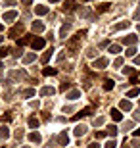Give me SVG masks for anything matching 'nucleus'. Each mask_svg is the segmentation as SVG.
Here are the masks:
<instances>
[{
    "instance_id": "nucleus-30",
    "label": "nucleus",
    "mask_w": 140,
    "mask_h": 148,
    "mask_svg": "<svg viewBox=\"0 0 140 148\" xmlns=\"http://www.w3.org/2000/svg\"><path fill=\"white\" fill-rule=\"evenodd\" d=\"M108 10H109V4H108V2H104V4L98 6V12H108Z\"/></svg>"
},
{
    "instance_id": "nucleus-49",
    "label": "nucleus",
    "mask_w": 140,
    "mask_h": 148,
    "mask_svg": "<svg viewBox=\"0 0 140 148\" xmlns=\"http://www.w3.org/2000/svg\"><path fill=\"white\" fill-rule=\"evenodd\" d=\"M48 2H54V4H56V2H59V0H48Z\"/></svg>"
},
{
    "instance_id": "nucleus-18",
    "label": "nucleus",
    "mask_w": 140,
    "mask_h": 148,
    "mask_svg": "<svg viewBox=\"0 0 140 148\" xmlns=\"http://www.w3.org/2000/svg\"><path fill=\"white\" fill-rule=\"evenodd\" d=\"M108 52L109 54H119V52H121V46H119V44H109V48H108Z\"/></svg>"
},
{
    "instance_id": "nucleus-42",
    "label": "nucleus",
    "mask_w": 140,
    "mask_h": 148,
    "mask_svg": "<svg viewBox=\"0 0 140 148\" xmlns=\"http://www.w3.org/2000/svg\"><path fill=\"white\" fill-rule=\"evenodd\" d=\"M4 4H8V6H14V4H16V0H4Z\"/></svg>"
},
{
    "instance_id": "nucleus-20",
    "label": "nucleus",
    "mask_w": 140,
    "mask_h": 148,
    "mask_svg": "<svg viewBox=\"0 0 140 148\" xmlns=\"http://www.w3.org/2000/svg\"><path fill=\"white\" fill-rule=\"evenodd\" d=\"M67 33H69V25L65 23V25H61V27H59V37L65 38V37H67Z\"/></svg>"
},
{
    "instance_id": "nucleus-52",
    "label": "nucleus",
    "mask_w": 140,
    "mask_h": 148,
    "mask_svg": "<svg viewBox=\"0 0 140 148\" xmlns=\"http://www.w3.org/2000/svg\"><path fill=\"white\" fill-rule=\"evenodd\" d=\"M0 42H2V37H0Z\"/></svg>"
},
{
    "instance_id": "nucleus-40",
    "label": "nucleus",
    "mask_w": 140,
    "mask_h": 148,
    "mask_svg": "<svg viewBox=\"0 0 140 148\" xmlns=\"http://www.w3.org/2000/svg\"><path fill=\"white\" fill-rule=\"evenodd\" d=\"M104 137H106V133H104V131H98L96 133V138H104Z\"/></svg>"
},
{
    "instance_id": "nucleus-23",
    "label": "nucleus",
    "mask_w": 140,
    "mask_h": 148,
    "mask_svg": "<svg viewBox=\"0 0 140 148\" xmlns=\"http://www.w3.org/2000/svg\"><path fill=\"white\" fill-rule=\"evenodd\" d=\"M35 96V90L33 88H27V90H21V98H31Z\"/></svg>"
},
{
    "instance_id": "nucleus-27",
    "label": "nucleus",
    "mask_w": 140,
    "mask_h": 148,
    "mask_svg": "<svg viewBox=\"0 0 140 148\" xmlns=\"http://www.w3.org/2000/svg\"><path fill=\"white\" fill-rule=\"evenodd\" d=\"M106 148H117V140L115 138H109L108 143H106Z\"/></svg>"
},
{
    "instance_id": "nucleus-31",
    "label": "nucleus",
    "mask_w": 140,
    "mask_h": 148,
    "mask_svg": "<svg viewBox=\"0 0 140 148\" xmlns=\"http://www.w3.org/2000/svg\"><path fill=\"white\" fill-rule=\"evenodd\" d=\"M125 54L129 56V58H132V56H136V48H135V46H130V48L127 50V52H125Z\"/></svg>"
},
{
    "instance_id": "nucleus-6",
    "label": "nucleus",
    "mask_w": 140,
    "mask_h": 148,
    "mask_svg": "<svg viewBox=\"0 0 140 148\" xmlns=\"http://www.w3.org/2000/svg\"><path fill=\"white\" fill-rule=\"evenodd\" d=\"M129 25H130V21H119L113 25V31H125V29H129Z\"/></svg>"
},
{
    "instance_id": "nucleus-25",
    "label": "nucleus",
    "mask_w": 140,
    "mask_h": 148,
    "mask_svg": "<svg viewBox=\"0 0 140 148\" xmlns=\"http://www.w3.org/2000/svg\"><path fill=\"white\" fill-rule=\"evenodd\" d=\"M52 52H54V48L48 50V52H44V56L40 58V62H42V64H48V60H50V56H52Z\"/></svg>"
},
{
    "instance_id": "nucleus-7",
    "label": "nucleus",
    "mask_w": 140,
    "mask_h": 148,
    "mask_svg": "<svg viewBox=\"0 0 140 148\" xmlns=\"http://www.w3.org/2000/svg\"><path fill=\"white\" fill-rule=\"evenodd\" d=\"M56 94V88L54 87H44L40 88V96H54Z\"/></svg>"
},
{
    "instance_id": "nucleus-36",
    "label": "nucleus",
    "mask_w": 140,
    "mask_h": 148,
    "mask_svg": "<svg viewBox=\"0 0 140 148\" xmlns=\"http://www.w3.org/2000/svg\"><path fill=\"white\" fill-rule=\"evenodd\" d=\"M29 40H31V38H29V37H25V38H19V40H17V44L21 46V44H27Z\"/></svg>"
},
{
    "instance_id": "nucleus-15",
    "label": "nucleus",
    "mask_w": 140,
    "mask_h": 148,
    "mask_svg": "<svg viewBox=\"0 0 140 148\" xmlns=\"http://www.w3.org/2000/svg\"><path fill=\"white\" fill-rule=\"evenodd\" d=\"M136 42V35H127V37H123V44H132Z\"/></svg>"
},
{
    "instance_id": "nucleus-14",
    "label": "nucleus",
    "mask_w": 140,
    "mask_h": 148,
    "mask_svg": "<svg viewBox=\"0 0 140 148\" xmlns=\"http://www.w3.org/2000/svg\"><path fill=\"white\" fill-rule=\"evenodd\" d=\"M31 29H33V33H40V31H44V25L40 21H33Z\"/></svg>"
},
{
    "instance_id": "nucleus-45",
    "label": "nucleus",
    "mask_w": 140,
    "mask_h": 148,
    "mask_svg": "<svg viewBox=\"0 0 140 148\" xmlns=\"http://www.w3.org/2000/svg\"><path fill=\"white\" fill-rule=\"evenodd\" d=\"M88 148H98V144L96 143H90V144H88Z\"/></svg>"
},
{
    "instance_id": "nucleus-53",
    "label": "nucleus",
    "mask_w": 140,
    "mask_h": 148,
    "mask_svg": "<svg viewBox=\"0 0 140 148\" xmlns=\"http://www.w3.org/2000/svg\"><path fill=\"white\" fill-rule=\"evenodd\" d=\"M85 2H90V0H85Z\"/></svg>"
},
{
    "instance_id": "nucleus-16",
    "label": "nucleus",
    "mask_w": 140,
    "mask_h": 148,
    "mask_svg": "<svg viewBox=\"0 0 140 148\" xmlns=\"http://www.w3.org/2000/svg\"><path fill=\"white\" fill-rule=\"evenodd\" d=\"M35 58H37V54L35 52H29V54L23 56V64H31V62H35Z\"/></svg>"
},
{
    "instance_id": "nucleus-2",
    "label": "nucleus",
    "mask_w": 140,
    "mask_h": 148,
    "mask_svg": "<svg viewBox=\"0 0 140 148\" xmlns=\"http://www.w3.org/2000/svg\"><path fill=\"white\" fill-rule=\"evenodd\" d=\"M23 31H25V27H23V23H17L16 27H12V29H10V33H8V37H12V38H16L17 35H21Z\"/></svg>"
},
{
    "instance_id": "nucleus-33",
    "label": "nucleus",
    "mask_w": 140,
    "mask_h": 148,
    "mask_svg": "<svg viewBox=\"0 0 140 148\" xmlns=\"http://www.w3.org/2000/svg\"><path fill=\"white\" fill-rule=\"evenodd\" d=\"M10 52H12L10 48H0V58H4V56H8Z\"/></svg>"
},
{
    "instance_id": "nucleus-11",
    "label": "nucleus",
    "mask_w": 140,
    "mask_h": 148,
    "mask_svg": "<svg viewBox=\"0 0 140 148\" xmlns=\"http://www.w3.org/2000/svg\"><path fill=\"white\" fill-rule=\"evenodd\" d=\"M35 14H37V16H46V14H48V8H46V6H35Z\"/></svg>"
},
{
    "instance_id": "nucleus-41",
    "label": "nucleus",
    "mask_w": 140,
    "mask_h": 148,
    "mask_svg": "<svg viewBox=\"0 0 140 148\" xmlns=\"http://www.w3.org/2000/svg\"><path fill=\"white\" fill-rule=\"evenodd\" d=\"M71 112H73V108H71V106H69V108H67V106L64 108V114H71Z\"/></svg>"
},
{
    "instance_id": "nucleus-9",
    "label": "nucleus",
    "mask_w": 140,
    "mask_h": 148,
    "mask_svg": "<svg viewBox=\"0 0 140 148\" xmlns=\"http://www.w3.org/2000/svg\"><path fill=\"white\" fill-rule=\"evenodd\" d=\"M86 129H88L86 125H77L73 133H75V137H83V135H86Z\"/></svg>"
},
{
    "instance_id": "nucleus-46",
    "label": "nucleus",
    "mask_w": 140,
    "mask_h": 148,
    "mask_svg": "<svg viewBox=\"0 0 140 148\" xmlns=\"http://www.w3.org/2000/svg\"><path fill=\"white\" fill-rule=\"evenodd\" d=\"M132 135H135V137H140V129H136V131L132 133Z\"/></svg>"
},
{
    "instance_id": "nucleus-4",
    "label": "nucleus",
    "mask_w": 140,
    "mask_h": 148,
    "mask_svg": "<svg viewBox=\"0 0 140 148\" xmlns=\"http://www.w3.org/2000/svg\"><path fill=\"white\" fill-rule=\"evenodd\" d=\"M4 21H8V23H12L14 19H17V12L16 10H8V12H4Z\"/></svg>"
},
{
    "instance_id": "nucleus-55",
    "label": "nucleus",
    "mask_w": 140,
    "mask_h": 148,
    "mask_svg": "<svg viewBox=\"0 0 140 148\" xmlns=\"http://www.w3.org/2000/svg\"><path fill=\"white\" fill-rule=\"evenodd\" d=\"M0 67H2V64H0Z\"/></svg>"
},
{
    "instance_id": "nucleus-5",
    "label": "nucleus",
    "mask_w": 140,
    "mask_h": 148,
    "mask_svg": "<svg viewBox=\"0 0 140 148\" xmlns=\"http://www.w3.org/2000/svg\"><path fill=\"white\" fill-rule=\"evenodd\" d=\"M58 143L61 144V146H67V144H69V135H67V131H61L58 135Z\"/></svg>"
},
{
    "instance_id": "nucleus-38",
    "label": "nucleus",
    "mask_w": 140,
    "mask_h": 148,
    "mask_svg": "<svg viewBox=\"0 0 140 148\" xmlns=\"http://www.w3.org/2000/svg\"><path fill=\"white\" fill-rule=\"evenodd\" d=\"M113 66H115V67H121V66H123V60H121V58H117V60L113 62Z\"/></svg>"
},
{
    "instance_id": "nucleus-34",
    "label": "nucleus",
    "mask_w": 140,
    "mask_h": 148,
    "mask_svg": "<svg viewBox=\"0 0 140 148\" xmlns=\"http://www.w3.org/2000/svg\"><path fill=\"white\" fill-rule=\"evenodd\" d=\"M81 114H83V117H85V115H90V114H92V106H88V108H85V110H83Z\"/></svg>"
},
{
    "instance_id": "nucleus-32",
    "label": "nucleus",
    "mask_w": 140,
    "mask_h": 148,
    "mask_svg": "<svg viewBox=\"0 0 140 148\" xmlns=\"http://www.w3.org/2000/svg\"><path fill=\"white\" fill-rule=\"evenodd\" d=\"M123 73H125V75H135V67H125Z\"/></svg>"
},
{
    "instance_id": "nucleus-48",
    "label": "nucleus",
    "mask_w": 140,
    "mask_h": 148,
    "mask_svg": "<svg viewBox=\"0 0 140 148\" xmlns=\"http://www.w3.org/2000/svg\"><path fill=\"white\" fill-rule=\"evenodd\" d=\"M135 117H136V119H140V112H136V115H135Z\"/></svg>"
},
{
    "instance_id": "nucleus-39",
    "label": "nucleus",
    "mask_w": 140,
    "mask_h": 148,
    "mask_svg": "<svg viewBox=\"0 0 140 148\" xmlns=\"http://www.w3.org/2000/svg\"><path fill=\"white\" fill-rule=\"evenodd\" d=\"M16 138H23V131H21V129H17V131H16Z\"/></svg>"
},
{
    "instance_id": "nucleus-37",
    "label": "nucleus",
    "mask_w": 140,
    "mask_h": 148,
    "mask_svg": "<svg viewBox=\"0 0 140 148\" xmlns=\"http://www.w3.org/2000/svg\"><path fill=\"white\" fill-rule=\"evenodd\" d=\"M94 125H104V117H96V119H94Z\"/></svg>"
},
{
    "instance_id": "nucleus-28",
    "label": "nucleus",
    "mask_w": 140,
    "mask_h": 148,
    "mask_svg": "<svg viewBox=\"0 0 140 148\" xmlns=\"http://www.w3.org/2000/svg\"><path fill=\"white\" fill-rule=\"evenodd\" d=\"M117 131H119V129H117L115 125H109V127H108V133H109V135H113V138H115V135H117Z\"/></svg>"
},
{
    "instance_id": "nucleus-43",
    "label": "nucleus",
    "mask_w": 140,
    "mask_h": 148,
    "mask_svg": "<svg viewBox=\"0 0 140 148\" xmlns=\"http://www.w3.org/2000/svg\"><path fill=\"white\" fill-rule=\"evenodd\" d=\"M10 119H12V115H2V121H6V123H8Z\"/></svg>"
},
{
    "instance_id": "nucleus-44",
    "label": "nucleus",
    "mask_w": 140,
    "mask_h": 148,
    "mask_svg": "<svg viewBox=\"0 0 140 148\" xmlns=\"http://www.w3.org/2000/svg\"><path fill=\"white\" fill-rule=\"evenodd\" d=\"M31 2H33V0H21V4H25V6H29Z\"/></svg>"
},
{
    "instance_id": "nucleus-47",
    "label": "nucleus",
    "mask_w": 140,
    "mask_h": 148,
    "mask_svg": "<svg viewBox=\"0 0 140 148\" xmlns=\"http://www.w3.org/2000/svg\"><path fill=\"white\" fill-rule=\"evenodd\" d=\"M135 64H140V56H136V58H135Z\"/></svg>"
},
{
    "instance_id": "nucleus-24",
    "label": "nucleus",
    "mask_w": 140,
    "mask_h": 148,
    "mask_svg": "<svg viewBox=\"0 0 140 148\" xmlns=\"http://www.w3.org/2000/svg\"><path fill=\"white\" fill-rule=\"evenodd\" d=\"M138 94H140V88H130L129 92H127V98H135Z\"/></svg>"
},
{
    "instance_id": "nucleus-26",
    "label": "nucleus",
    "mask_w": 140,
    "mask_h": 148,
    "mask_svg": "<svg viewBox=\"0 0 140 148\" xmlns=\"http://www.w3.org/2000/svg\"><path fill=\"white\" fill-rule=\"evenodd\" d=\"M111 88H113V81H111V79L104 81V90H111Z\"/></svg>"
},
{
    "instance_id": "nucleus-54",
    "label": "nucleus",
    "mask_w": 140,
    "mask_h": 148,
    "mask_svg": "<svg viewBox=\"0 0 140 148\" xmlns=\"http://www.w3.org/2000/svg\"><path fill=\"white\" fill-rule=\"evenodd\" d=\"M23 148H29V146H23Z\"/></svg>"
},
{
    "instance_id": "nucleus-13",
    "label": "nucleus",
    "mask_w": 140,
    "mask_h": 148,
    "mask_svg": "<svg viewBox=\"0 0 140 148\" xmlns=\"http://www.w3.org/2000/svg\"><path fill=\"white\" fill-rule=\"evenodd\" d=\"M29 140H31V143H40V140H42V137H40V133H37V131H33L31 135H29Z\"/></svg>"
},
{
    "instance_id": "nucleus-3",
    "label": "nucleus",
    "mask_w": 140,
    "mask_h": 148,
    "mask_svg": "<svg viewBox=\"0 0 140 148\" xmlns=\"http://www.w3.org/2000/svg\"><path fill=\"white\" fill-rule=\"evenodd\" d=\"M44 44H46V40H44V38H40V37H37V38H33V40H31V46L35 50H42Z\"/></svg>"
},
{
    "instance_id": "nucleus-35",
    "label": "nucleus",
    "mask_w": 140,
    "mask_h": 148,
    "mask_svg": "<svg viewBox=\"0 0 140 148\" xmlns=\"http://www.w3.org/2000/svg\"><path fill=\"white\" fill-rule=\"evenodd\" d=\"M86 56H88V58H94V56H96V50H94V48H88V50H86Z\"/></svg>"
},
{
    "instance_id": "nucleus-51",
    "label": "nucleus",
    "mask_w": 140,
    "mask_h": 148,
    "mask_svg": "<svg viewBox=\"0 0 140 148\" xmlns=\"http://www.w3.org/2000/svg\"><path fill=\"white\" fill-rule=\"evenodd\" d=\"M2 27H4V25H2V23H0V31H2Z\"/></svg>"
},
{
    "instance_id": "nucleus-19",
    "label": "nucleus",
    "mask_w": 140,
    "mask_h": 148,
    "mask_svg": "<svg viewBox=\"0 0 140 148\" xmlns=\"http://www.w3.org/2000/svg\"><path fill=\"white\" fill-rule=\"evenodd\" d=\"M109 114H111V117H113L115 121H121V119H123V114H121V110H111Z\"/></svg>"
},
{
    "instance_id": "nucleus-17",
    "label": "nucleus",
    "mask_w": 140,
    "mask_h": 148,
    "mask_svg": "<svg viewBox=\"0 0 140 148\" xmlns=\"http://www.w3.org/2000/svg\"><path fill=\"white\" fill-rule=\"evenodd\" d=\"M8 137H10V129H8L6 125H2L0 127V138L4 140V138H8Z\"/></svg>"
},
{
    "instance_id": "nucleus-1",
    "label": "nucleus",
    "mask_w": 140,
    "mask_h": 148,
    "mask_svg": "<svg viewBox=\"0 0 140 148\" xmlns=\"http://www.w3.org/2000/svg\"><path fill=\"white\" fill-rule=\"evenodd\" d=\"M108 58H96V60H94V64H92V67H94V69H106V67H108Z\"/></svg>"
},
{
    "instance_id": "nucleus-8",
    "label": "nucleus",
    "mask_w": 140,
    "mask_h": 148,
    "mask_svg": "<svg viewBox=\"0 0 140 148\" xmlns=\"http://www.w3.org/2000/svg\"><path fill=\"white\" fill-rule=\"evenodd\" d=\"M119 108H121L123 112H130V110H132V102H130V100H121Z\"/></svg>"
},
{
    "instance_id": "nucleus-50",
    "label": "nucleus",
    "mask_w": 140,
    "mask_h": 148,
    "mask_svg": "<svg viewBox=\"0 0 140 148\" xmlns=\"http://www.w3.org/2000/svg\"><path fill=\"white\" fill-rule=\"evenodd\" d=\"M136 29H138V35H140V25H138V27H136Z\"/></svg>"
},
{
    "instance_id": "nucleus-12",
    "label": "nucleus",
    "mask_w": 140,
    "mask_h": 148,
    "mask_svg": "<svg viewBox=\"0 0 140 148\" xmlns=\"http://www.w3.org/2000/svg\"><path fill=\"white\" fill-rule=\"evenodd\" d=\"M10 77H12V79H25V77H27V73L23 71V69H21V71L17 69V71H12V73H10Z\"/></svg>"
},
{
    "instance_id": "nucleus-22",
    "label": "nucleus",
    "mask_w": 140,
    "mask_h": 148,
    "mask_svg": "<svg viewBox=\"0 0 140 148\" xmlns=\"http://www.w3.org/2000/svg\"><path fill=\"white\" fill-rule=\"evenodd\" d=\"M38 123H40V121H38L37 117H35V115H33V117H29V127H31V129H37Z\"/></svg>"
},
{
    "instance_id": "nucleus-10",
    "label": "nucleus",
    "mask_w": 140,
    "mask_h": 148,
    "mask_svg": "<svg viewBox=\"0 0 140 148\" xmlns=\"http://www.w3.org/2000/svg\"><path fill=\"white\" fill-rule=\"evenodd\" d=\"M65 98H67V100H77V98H81V90H69V92L65 94Z\"/></svg>"
},
{
    "instance_id": "nucleus-21",
    "label": "nucleus",
    "mask_w": 140,
    "mask_h": 148,
    "mask_svg": "<svg viewBox=\"0 0 140 148\" xmlns=\"http://www.w3.org/2000/svg\"><path fill=\"white\" fill-rule=\"evenodd\" d=\"M42 73H44L46 77H50V75H56V73H58V69H56V67H44Z\"/></svg>"
},
{
    "instance_id": "nucleus-29",
    "label": "nucleus",
    "mask_w": 140,
    "mask_h": 148,
    "mask_svg": "<svg viewBox=\"0 0 140 148\" xmlns=\"http://www.w3.org/2000/svg\"><path fill=\"white\" fill-rule=\"evenodd\" d=\"M64 8H65V10H75V2H73V0H69V2H65V6H64Z\"/></svg>"
}]
</instances>
